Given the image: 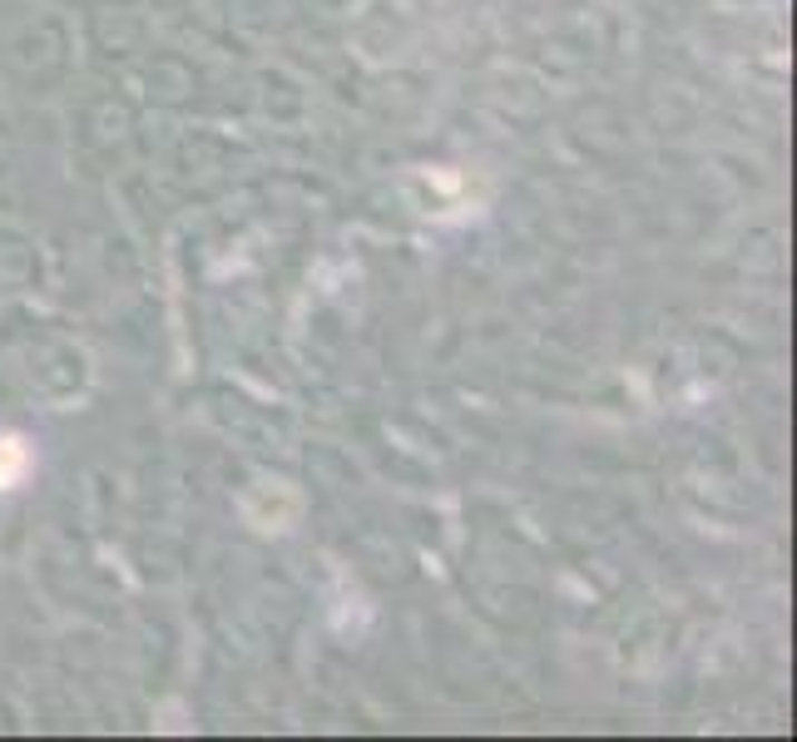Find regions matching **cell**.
<instances>
[{
    "label": "cell",
    "mask_w": 797,
    "mask_h": 742,
    "mask_svg": "<svg viewBox=\"0 0 797 742\" xmlns=\"http://www.w3.org/2000/svg\"><path fill=\"white\" fill-rule=\"evenodd\" d=\"M30 465V451L20 436H0V491H16L20 475H26Z\"/></svg>",
    "instance_id": "cell-1"
}]
</instances>
